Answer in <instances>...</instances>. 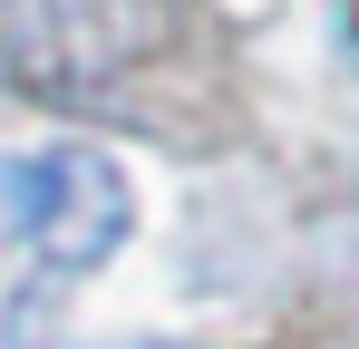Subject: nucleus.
<instances>
[{"mask_svg": "<svg viewBox=\"0 0 359 349\" xmlns=\"http://www.w3.org/2000/svg\"><path fill=\"white\" fill-rule=\"evenodd\" d=\"M126 174L88 146H49V156H0V252H39L49 272H97L126 242Z\"/></svg>", "mask_w": 359, "mask_h": 349, "instance_id": "nucleus-1", "label": "nucleus"}]
</instances>
